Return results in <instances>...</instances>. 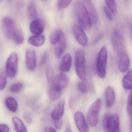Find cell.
Listing matches in <instances>:
<instances>
[{
	"label": "cell",
	"instance_id": "obj_1",
	"mask_svg": "<svg viewBox=\"0 0 132 132\" xmlns=\"http://www.w3.org/2000/svg\"><path fill=\"white\" fill-rule=\"evenodd\" d=\"M75 12L80 26L85 30L89 31L92 26V20L88 10L82 2L79 1L76 3Z\"/></svg>",
	"mask_w": 132,
	"mask_h": 132
},
{
	"label": "cell",
	"instance_id": "obj_2",
	"mask_svg": "<svg viewBox=\"0 0 132 132\" xmlns=\"http://www.w3.org/2000/svg\"><path fill=\"white\" fill-rule=\"evenodd\" d=\"M75 69L77 76L81 80L86 78V61L85 52L83 50L79 49L75 54Z\"/></svg>",
	"mask_w": 132,
	"mask_h": 132
},
{
	"label": "cell",
	"instance_id": "obj_3",
	"mask_svg": "<svg viewBox=\"0 0 132 132\" xmlns=\"http://www.w3.org/2000/svg\"><path fill=\"white\" fill-rule=\"evenodd\" d=\"M107 58V49L105 47H103L98 54L96 63V72L100 78H104L106 75Z\"/></svg>",
	"mask_w": 132,
	"mask_h": 132
},
{
	"label": "cell",
	"instance_id": "obj_4",
	"mask_svg": "<svg viewBox=\"0 0 132 132\" xmlns=\"http://www.w3.org/2000/svg\"><path fill=\"white\" fill-rule=\"evenodd\" d=\"M101 104V100L98 98L89 109L87 113V119L89 124L92 127H95L98 123Z\"/></svg>",
	"mask_w": 132,
	"mask_h": 132
},
{
	"label": "cell",
	"instance_id": "obj_5",
	"mask_svg": "<svg viewBox=\"0 0 132 132\" xmlns=\"http://www.w3.org/2000/svg\"><path fill=\"white\" fill-rule=\"evenodd\" d=\"M103 129L105 130L112 132H119L120 117L119 114L113 113L109 116L107 114L104 116L103 122Z\"/></svg>",
	"mask_w": 132,
	"mask_h": 132
},
{
	"label": "cell",
	"instance_id": "obj_6",
	"mask_svg": "<svg viewBox=\"0 0 132 132\" xmlns=\"http://www.w3.org/2000/svg\"><path fill=\"white\" fill-rule=\"evenodd\" d=\"M18 55L15 52H13L6 63V73L9 78H13L16 76L18 70Z\"/></svg>",
	"mask_w": 132,
	"mask_h": 132
},
{
	"label": "cell",
	"instance_id": "obj_7",
	"mask_svg": "<svg viewBox=\"0 0 132 132\" xmlns=\"http://www.w3.org/2000/svg\"><path fill=\"white\" fill-rule=\"evenodd\" d=\"M2 25L7 37L12 39L14 34L17 30L14 20L10 17H5L2 21Z\"/></svg>",
	"mask_w": 132,
	"mask_h": 132
},
{
	"label": "cell",
	"instance_id": "obj_8",
	"mask_svg": "<svg viewBox=\"0 0 132 132\" xmlns=\"http://www.w3.org/2000/svg\"><path fill=\"white\" fill-rule=\"evenodd\" d=\"M112 43L114 50L118 54L120 52L126 51L124 40L117 30H115L113 33Z\"/></svg>",
	"mask_w": 132,
	"mask_h": 132
},
{
	"label": "cell",
	"instance_id": "obj_9",
	"mask_svg": "<svg viewBox=\"0 0 132 132\" xmlns=\"http://www.w3.org/2000/svg\"><path fill=\"white\" fill-rule=\"evenodd\" d=\"M72 32L78 43L82 46H86L88 44V37L83 28L77 24H74L72 28Z\"/></svg>",
	"mask_w": 132,
	"mask_h": 132
},
{
	"label": "cell",
	"instance_id": "obj_10",
	"mask_svg": "<svg viewBox=\"0 0 132 132\" xmlns=\"http://www.w3.org/2000/svg\"><path fill=\"white\" fill-rule=\"evenodd\" d=\"M36 54L35 51L32 48H29L25 54V63L28 70L34 71L36 66Z\"/></svg>",
	"mask_w": 132,
	"mask_h": 132
},
{
	"label": "cell",
	"instance_id": "obj_11",
	"mask_svg": "<svg viewBox=\"0 0 132 132\" xmlns=\"http://www.w3.org/2000/svg\"><path fill=\"white\" fill-rule=\"evenodd\" d=\"M74 119L77 129L79 132H86L89 128L83 113L80 111L76 112L74 114Z\"/></svg>",
	"mask_w": 132,
	"mask_h": 132
},
{
	"label": "cell",
	"instance_id": "obj_12",
	"mask_svg": "<svg viewBox=\"0 0 132 132\" xmlns=\"http://www.w3.org/2000/svg\"><path fill=\"white\" fill-rule=\"evenodd\" d=\"M119 68L121 72H125L128 70L130 64V60L126 51L119 54Z\"/></svg>",
	"mask_w": 132,
	"mask_h": 132
},
{
	"label": "cell",
	"instance_id": "obj_13",
	"mask_svg": "<svg viewBox=\"0 0 132 132\" xmlns=\"http://www.w3.org/2000/svg\"><path fill=\"white\" fill-rule=\"evenodd\" d=\"M65 101L64 99H62L58 103L54 111L51 114L52 119L54 120L61 119L64 115V112Z\"/></svg>",
	"mask_w": 132,
	"mask_h": 132
},
{
	"label": "cell",
	"instance_id": "obj_14",
	"mask_svg": "<svg viewBox=\"0 0 132 132\" xmlns=\"http://www.w3.org/2000/svg\"><path fill=\"white\" fill-rule=\"evenodd\" d=\"M105 98L106 106L108 108L112 106L116 100V94L114 89L111 86H108L106 89Z\"/></svg>",
	"mask_w": 132,
	"mask_h": 132
},
{
	"label": "cell",
	"instance_id": "obj_15",
	"mask_svg": "<svg viewBox=\"0 0 132 132\" xmlns=\"http://www.w3.org/2000/svg\"><path fill=\"white\" fill-rule=\"evenodd\" d=\"M69 82L68 76L63 73H60L55 78L52 85L63 90L67 86Z\"/></svg>",
	"mask_w": 132,
	"mask_h": 132
},
{
	"label": "cell",
	"instance_id": "obj_16",
	"mask_svg": "<svg viewBox=\"0 0 132 132\" xmlns=\"http://www.w3.org/2000/svg\"><path fill=\"white\" fill-rule=\"evenodd\" d=\"M30 29L31 33L34 35H40L44 29V22L41 20H34L31 23Z\"/></svg>",
	"mask_w": 132,
	"mask_h": 132
},
{
	"label": "cell",
	"instance_id": "obj_17",
	"mask_svg": "<svg viewBox=\"0 0 132 132\" xmlns=\"http://www.w3.org/2000/svg\"><path fill=\"white\" fill-rule=\"evenodd\" d=\"M57 44V45L55 50V54L57 58L59 59L64 52L67 46L66 39L64 33Z\"/></svg>",
	"mask_w": 132,
	"mask_h": 132
},
{
	"label": "cell",
	"instance_id": "obj_18",
	"mask_svg": "<svg viewBox=\"0 0 132 132\" xmlns=\"http://www.w3.org/2000/svg\"><path fill=\"white\" fill-rule=\"evenodd\" d=\"M72 59L71 54H65L62 59L60 65V70L63 72H68L71 70Z\"/></svg>",
	"mask_w": 132,
	"mask_h": 132
},
{
	"label": "cell",
	"instance_id": "obj_19",
	"mask_svg": "<svg viewBox=\"0 0 132 132\" xmlns=\"http://www.w3.org/2000/svg\"><path fill=\"white\" fill-rule=\"evenodd\" d=\"M45 42L44 36L41 35H35L29 37L28 42L32 46L36 47H40L42 46Z\"/></svg>",
	"mask_w": 132,
	"mask_h": 132
},
{
	"label": "cell",
	"instance_id": "obj_20",
	"mask_svg": "<svg viewBox=\"0 0 132 132\" xmlns=\"http://www.w3.org/2000/svg\"><path fill=\"white\" fill-rule=\"evenodd\" d=\"M89 8V12L90 14L92 22L94 24H96L98 23V15L97 11L92 3L89 1L87 0L86 1Z\"/></svg>",
	"mask_w": 132,
	"mask_h": 132
},
{
	"label": "cell",
	"instance_id": "obj_21",
	"mask_svg": "<svg viewBox=\"0 0 132 132\" xmlns=\"http://www.w3.org/2000/svg\"><path fill=\"white\" fill-rule=\"evenodd\" d=\"M12 121L14 125V128L17 132H27L28 131L24 123L20 118L17 117L12 118Z\"/></svg>",
	"mask_w": 132,
	"mask_h": 132
},
{
	"label": "cell",
	"instance_id": "obj_22",
	"mask_svg": "<svg viewBox=\"0 0 132 132\" xmlns=\"http://www.w3.org/2000/svg\"><path fill=\"white\" fill-rule=\"evenodd\" d=\"M62 91V89L52 84L49 91V97L53 101L58 99L61 96Z\"/></svg>",
	"mask_w": 132,
	"mask_h": 132
},
{
	"label": "cell",
	"instance_id": "obj_23",
	"mask_svg": "<svg viewBox=\"0 0 132 132\" xmlns=\"http://www.w3.org/2000/svg\"><path fill=\"white\" fill-rule=\"evenodd\" d=\"M131 70L128 71L126 75L124 76L122 80V85L126 90H131L132 89V75Z\"/></svg>",
	"mask_w": 132,
	"mask_h": 132
},
{
	"label": "cell",
	"instance_id": "obj_24",
	"mask_svg": "<svg viewBox=\"0 0 132 132\" xmlns=\"http://www.w3.org/2000/svg\"><path fill=\"white\" fill-rule=\"evenodd\" d=\"M5 104L7 109L12 112H16L18 107L17 101L13 97L7 98L5 101Z\"/></svg>",
	"mask_w": 132,
	"mask_h": 132
},
{
	"label": "cell",
	"instance_id": "obj_25",
	"mask_svg": "<svg viewBox=\"0 0 132 132\" xmlns=\"http://www.w3.org/2000/svg\"><path fill=\"white\" fill-rule=\"evenodd\" d=\"M63 32L60 30H56L51 35L50 37V42L52 45L56 44L59 41Z\"/></svg>",
	"mask_w": 132,
	"mask_h": 132
},
{
	"label": "cell",
	"instance_id": "obj_26",
	"mask_svg": "<svg viewBox=\"0 0 132 132\" xmlns=\"http://www.w3.org/2000/svg\"><path fill=\"white\" fill-rule=\"evenodd\" d=\"M12 40L17 45H20L24 43V36L21 31L17 30L13 35Z\"/></svg>",
	"mask_w": 132,
	"mask_h": 132
},
{
	"label": "cell",
	"instance_id": "obj_27",
	"mask_svg": "<svg viewBox=\"0 0 132 132\" xmlns=\"http://www.w3.org/2000/svg\"><path fill=\"white\" fill-rule=\"evenodd\" d=\"M7 84V76L6 72L0 69V90H2L6 87Z\"/></svg>",
	"mask_w": 132,
	"mask_h": 132
},
{
	"label": "cell",
	"instance_id": "obj_28",
	"mask_svg": "<svg viewBox=\"0 0 132 132\" xmlns=\"http://www.w3.org/2000/svg\"><path fill=\"white\" fill-rule=\"evenodd\" d=\"M28 11L29 16L33 20L37 19V12L36 7L34 4H30L28 6Z\"/></svg>",
	"mask_w": 132,
	"mask_h": 132
},
{
	"label": "cell",
	"instance_id": "obj_29",
	"mask_svg": "<svg viewBox=\"0 0 132 132\" xmlns=\"http://www.w3.org/2000/svg\"><path fill=\"white\" fill-rule=\"evenodd\" d=\"M46 76L48 83L52 84L54 81V72L53 69L51 68H48L46 70Z\"/></svg>",
	"mask_w": 132,
	"mask_h": 132
},
{
	"label": "cell",
	"instance_id": "obj_30",
	"mask_svg": "<svg viewBox=\"0 0 132 132\" xmlns=\"http://www.w3.org/2000/svg\"><path fill=\"white\" fill-rule=\"evenodd\" d=\"M106 6L112 11L113 14L116 13L117 11V5L115 0H105Z\"/></svg>",
	"mask_w": 132,
	"mask_h": 132
},
{
	"label": "cell",
	"instance_id": "obj_31",
	"mask_svg": "<svg viewBox=\"0 0 132 132\" xmlns=\"http://www.w3.org/2000/svg\"><path fill=\"white\" fill-rule=\"evenodd\" d=\"M132 92L130 93L128 96L127 99V111L129 117L131 119L132 117Z\"/></svg>",
	"mask_w": 132,
	"mask_h": 132
},
{
	"label": "cell",
	"instance_id": "obj_32",
	"mask_svg": "<svg viewBox=\"0 0 132 132\" xmlns=\"http://www.w3.org/2000/svg\"><path fill=\"white\" fill-rule=\"evenodd\" d=\"M72 0H58L57 5L60 10H63L68 7L71 3Z\"/></svg>",
	"mask_w": 132,
	"mask_h": 132
},
{
	"label": "cell",
	"instance_id": "obj_33",
	"mask_svg": "<svg viewBox=\"0 0 132 132\" xmlns=\"http://www.w3.org/2000/svg\"><path fill=\"white\" fill-rule=\"evenodd\" d=\"M23 84H21V83L18 82L12 85L10 87V89L12 92L16 93L20 92L23 88Z\"/></svg>",
	"mask_w": 132,
	"mask_h": 132
},
{
	"label": "cell",
	"instance_id": "obj_34",
	"mask_svg": "<svg viewBox=\"0 0 132 132\" xmlns=\"http://www.w3.org/2000/svg\"><path fill=\"white\" fill-rule=\"evenodd\" d=\"M79 90L82 93H86L88 91V87L84 82H79L78 84Z\"/></svg>",
	"mask_w": 132,
	"mask_h": 132
},
{
	"label": "cell",
	"instance_id": "obj_35",
	"mask_svg": "<svg viewBox=\"0 0 132 132\" xmlns=\"http://www.w3.org/2000/svg\"><path fill=\"white\" fill-rule=\"evenodd\" d=\"M103 10L106 17L109 19V20L110 21L113 20V13H112V11L108 8L107 6L104 7Z\"/></svg>",
	"mask_w": 132,
	"mask_h": 132
},
{
	"label": "cell",
	"instance_id": "obj_36",
	"mask_svg": "<svg viewBox=\"0 0 132 132\" xmlns=\"http://www.w3.org/2000/svg\"><path fill=\"white\" fill-rule=\"evenodd\" d=\"M23 117L25 121L27 123H30L32 121V118L30 114L27 112H24L23 113Z\"/></svg>",
	"mask_w": 132,
	"mask_h": 132
},
{
	"label": "cell",
	"instance_id": "obj_37",
	"mask_svg": "<svg viewBox=\"0 0 132 132\" xmlns=\"http://www.w3.org/2000/svg\"><path fill=\"white\" fill-rule=\"evenodd\" d=\"M63 125V121L61 119L55 120L54 123V126L55 129L57 130H60L61 129Z\"/></svg>",
	"mask_w": 132,
	"mask_h": 132
},
{
	"label": "cell",
	"instance_id": "obj_38",
	"mask_svg": "<svg viewBox=\"0 0 132 132\" xmlns=\"http://www.w3.org/2000/svg\"><path fill=\"white\" fill-rule=\"evenodd\" d=\"M10 128L8 125L4 123L0 124V132H8Z\"/></svg>",
	"mask_w": 132,
	"mask_h": 132
},
{
	"label": "cell",
	"instance_id": "obj_39",
	"mask_svg": "<svg viewBox=\"0 0 132 132\" xmlns=\"http://www.w3.org/2000/svg\"><path fill=\"white\" fill-rule=\"evenodd\" d=\"M48 58V55L47 53H45L42 57L41 60L40 62V65H42L45 64L46 63V62L47 61Z\"/></svg>",
	"mask_w": 132,
	"mask_h": 132
},
{
	"label": "cell",
	"instance_id": "obj_40",
	"mask_svg": "<svg viewBox=\"0 0 132 132\" xmlns=\"http://www.w3.org/2000/svg\"><path fill=\"white\" fill-rule=\"evenodd\" d=\"M44 131L45 132H56V130L52 127H46L45 128Z\"/></svg>",
	"mask_w": 132,
	"mask_h": 132
},
{
	"label": "cell",
	"instance_id": "obj_41",
	"mask_svg": "<svg viewBox=\"0 0 132 132\" xmlns=\"http://www.w3.org/2000/svg\"><path fill=\"white\" fill-rule=\"evenodd\" d=\"M65 132H72V130L71 129V128L69 127H66V129H65Z\"/></svg>",
	"mask_w": 132,
	"mask_h": 132
},
{
	"label": "cell",
	"instance_id": "obj_42",
	"mask_svg": "<svg viewBox=\"0 0 132 132\" xmlns=\"http://www.w3.org/2000/svg\"><path fill=\"white\" fill-rule=\"evenodd\" d=\"M84 1H87V0H84Z\"/></svg>",
	"mask_w": 132,
	"mask_h": 132
},
{
	"label": "cell",
	"instance_id": "obj_43",
	"mask_svg": "<svg viewBox=\"0 0 132 132\" xmlns=\"http://www.w3.org/2000/svg\"><path fill=\"white\" fill-rule=\"evenodd\" d=\"M43 1H45V0H43Z\"/></svg>",
	"mask_w": 132,
	"mask_h": 132
}]
</instances>
